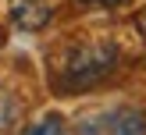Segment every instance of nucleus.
Returning a JSON list of instances; mask_svg holds the SVG:
<instances>
[{
    "mask_svg": "<svg viewBox=\"0 0 146 135\" xmlns=\"http://www.w3.org/2000/svg\"><path fill=\"white\" fill-rule=\"evenodd\" d=\"M121 53L114 43H78L64 53L61 64V89H89L96 85L104 75H111L118 68Z\"/></svg>",
    "mask_w": 146,
    "mask_h": 135,
    "instance_id": "nucleus-1",
    "label": "nucleus"
},
{
    "mask_svg": "<svg viewBox=\"0 0 146 135\" xmlns=\"http://www.w3.org/2000/svg\"><path fill=\"white\" fill-rule=\"evenodd\" d=\"M78 135H146V110L132 103L96 110L78 124Z\"/></svg>",
    "mask_w": 146,
    "mask_h": 135,
    "instance_id": "nucleus-2",
    "label": "nucleus"
},
{
    "mask_svg": "<svg viewBox=\"0 0 146 135\" xmlns=\"http://www.w3.org/2000/svg\"><path fill=\"white\" fill-rule=\"evenodd\" d=\"M11 18H14L18 28H29V32H32V28H43L50 21V7L39 4V0H21V4H14Z\"/></svg>",
    "mask_w": 146,
    "mask_h": 135,
    "instance_id": "nucleus-3",
    "label": "nucleus"
},
{
    "mask_svg": "<svg viewBox=\"0 0 146 135\" xmlns=\"http://www.w3.org/2000/svg\"><path fill=\"white\" fill-rule=\"evenodd\" d=\"M21 135H68V124H64L57 114H46V117L32 121V124H29Z\"/></svg>",
    "mask_w": 146,
    "mask_h": 135,
    "instance_id": "nucleus-4",
    "label": "nucleus"
},
{
    "mask_svg": "<svg viewBox=\"0 0 146 135\" xmlns=\"http://www.w3.org/2000/svg\"><path fill=\"white\" fill-rule=\"evenodd\" d=\"M75 4H82V7H121L125 0H75Z\"/></svg>",
    "mask_w": 146,
    "mask_h": 135,
    "instance_id": "nucleus-5",
    "label": "nucleus"
}]
</instances>
